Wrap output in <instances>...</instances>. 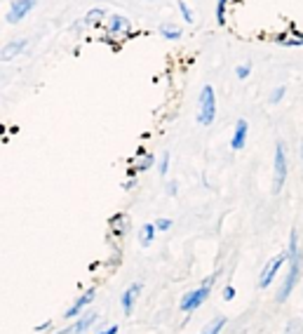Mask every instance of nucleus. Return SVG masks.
<instances>
[{
  "label": "nucleus",
  "instance_id": "1",
  "mask_svg": "<svg viewBox=\"0 0 303 334\" xmlns=\"http://www.w3.org/2000/svg\"><path fill=\"white\" fill-rule=\"evenodd\" d=\"M216 118V99H214V87L204 85L200 92V113H198V123L210 127Z\"/></svg>",
  "mask_w": 303,
  "mask_h": 334
},
{
  "label": "nucleus",
  "instance_id": "2",
  "mask_svg": "<svg viewBox=\"0 0 303 334\" xmlns=\"http://www.w3.org/2000/svg\"><path fill=\"white\" fill-rule=\"evenodd\" d=\"M292 262V266H289V273H287V278H285V283H282V287H280V292H277V301H287L289 299V294H292V290L296 287V283H298V275H301V262H303V254L298 252L296 256H292L289 259Z\"/></svg>",
  "mask_w": 303,
  "mask_h": 334
},
{
  "label": "nucleus",
  "instance_id": "3",
  "mask_svg": "<svg viewBox=\"0 0 303 334\" xmlns=\"http://www.w3.org/2000/svg\"><path fill=\"white\" fill-rule=\"evenodd\" d=\"M210 292H212V287H202V285H200L198 290H191L188 294H183L179 308H181L183 313H193L195 308H200L204 301L210 299Z\"/></svg>",
  "mask_w": 303,
  "mask_h": 334
},
{
  "label": "nucleus",
  "instance_id": "4",
  "mask_svg": "<svg viewBox=\"0 0 303 334\" xmlns=\"http://www.w3.org/2000/svg\"><path fill=\"white\" fill-rule=\"evenodd\" d=\"M287 179V160H285V144L277 141L275 146V179H273V193H280Z\"/></svg>",
  "mask_w": 303,
  "mask_h": 334
},
{
  "label": "nucleus",
  "instance_id": "5",
  "mask_svg": "<svg viewBox=\"0 0 303 334\" xmlns=\"http://www.w3.org/2000/svg\"><path fill=\"white\" fill-rule=\"evenodd\" d=\"M285 262H289V259H287V252L277 254L275 259H270L268 266H266L263 271H261V275H259V287H268V285L273 283V278L277 275V271H280V266H282Z\"/></svg>",
  "mask_w": 303,
  "mask_h": 334
},
{
  "label": "nucleus",
  "instance_id": "6",
  "mask_svg": "<svg viewBox=\"0 0 303 334\" xmlns=\"http://www.w3.org/2000/svg\"><path fill=\"white\" fill-rule=\"evenodd\" d=\"M35 3H38V0H14V3H12V7H10V12H7V22H10V24H19L28 14V12L35 7Z\"/></svg>",
  "mask_w": 303,
  "mask_h": 334
},
{
  "label": "nucleus",
  "instance_id": "7",
  "mask_svg": "<svg viewBox=\"0 0 303 334\" xmlns=\"http://www.w3.org/2000/svg\"><path fill=\"white\" fill-rule=\"evenodd\" d=\"M94 296H97V290H87L83 296H78V299H75V304H73V306L68 308V311H66V316H64V318H68V320H71V318L80 316V313H83V308H85V306H89V304H92V301H94Z\"/></svg>",
  "mask_w": 303,
  "mask_h": 334
},
{
  "label": "nucleus",
  "instance_id": "8",
  "mask_svg": "<svg viewBox=\"0 0 303 334\" xmlns=\"http://www.w3.org/2000/svg\"><path fill=\"white\" fill-rule=\"evenodd\" d=\"M139 292H141V283H134V285H129L125 290V294L120 296V304H122V313L125 316H129L132 313V306H134V299L139 296Z\"/></svg>",
  "mask_w": 303,
  "mask_h": 334
},
{
  "label": "nucleus",
  "instance_id": "9",
  "mask_svg": "<svg viewBox=\"0 0 303 334\" xmlns=\"http://www.w3.org/2000/svg\"><path fill=\"white\" fill-rule=\"evenodd\" d=\"M24 47H26V40H12V43H7L3 50H0V62H10V59H14L17 54H22Z\"/></svg>",
  "mask_w": 303,
  "mask_h": 334
},
{
  "label": "nucleus",
  "instance_id": "10",
  "mask_svg": "<svg viewBox=\"0 0 303 334\" xmlns=\"http://www.w3.org/2000/svg\"><path fill=\"white\" fill-rule=\"evenodd\" d=\"M244 141H247V120H237L235 132H233V139H231V149L235 151L244 149Z\"/></svg>",
  "mask_w": 303,
  "mask_h": 334
},
{
  "label": "nucleus",
  "instance_id": "11",
  "mask_svg": "<svg viewBox=\"0 0 303 334\" xmlns=\"http://www.w3.org/2000/svg\"><path fill=\"white\" fill-rule=\"evenodd\" d=\"M97 318H99V316H97V313H94V311L83 313V316L78 318V323L73 325V334H85L89 327H92L94 323H97Z\"/></svg>",
  "mask_w": 303,
  "mask_h": 334
},
{
  "label": "nucleus",
  "instance_id": "12",
  "mask_svg": "<svg viewBox=\"0 0 303 334\" xmlns=\"http://www.w3.org/2000/svg\"><path fill=\"white\" fill-rule=\"evenodd\" d=\"M110 229L116 235H125L129 231V217L127 214H116V217L110 219Z\"/></svg>",
  "mask_w": 303,
  "mask_h": 334
},
{
  "label": "nucleus",
  "instance_id": "13",
  "mask_svg": "<svg viewBox=\"0 0 303 334\" xmlns=\"http://www.w3.org/2000/svg\"><path fill=\"white\" fill-rule=\"evenodd\" d=\"M153 238H155V226L153 224H143L141 231H139V243H141L143 247H148L150 243H153Z\"/></svg>",
  "mask_w": 303,
  "mask_h": 334
},
{
  "label": "nucleus",
  "instance_id": "14",
  "mask_svg": "<svg viewBox=\"0 0 303 334\" xmlns=\"http://www.w3.org/2000/svg\"><path fill=\"white\" fill-rule=\"evenodd\" d=\"M223 327H226V318L219 316V318H214V320H212V323L202 329V334H219Z\"/></svg>",
  "mask_w": 303,
  "mask_h": 334
},
{
  "label": "nucleus",
  "instance_id": "15",
  "mask_svg": "<svg viewBox=\"0 0 303 334\" xmlns=\"http://www.w3.org/2000/svg\"><path fill=\"white\" fill-rule=\"evenodd\" d=\"M160 33L165 35V38H169V40H177L179 35H181V28H179L177 24H165V26L160 28Z\"/></svg>",
  "mask_w": 303,
  "mask_h": 334
},
{
  "label": "nucleus",
  "instance_id": "16",
  "mask_svg": "<svg viewBox=\"0 0 303 334\" xmlns=\"http://www.w3.org/2000/svg\"><path fill=\"white\" fill-rule=\"evenodd\" d=\"M285 334H303V320L292 318V320L287 323V327H285Z\"/></svg>",
  "mask_w": 303,
  "mask_h": 334
},
{
  "label": "nucleus",
  "instance_id": "17",
  "mask_svg": "<svg viewBox=\"0 0 303 334\" xmlns=\"http://www.w3.org/2000/svg\"><path fill=\"white\" fill-rule=\"evenodd\" d=\"M298 254V233L296 231H292V235H289V250H287V259H292V256Z\"/></svg>",
  "mask_w": 303,
  "mask_h": 334
},
{
  "label": "nucleus",
  "instance_id": "18",
  "mask_svg": "<svg viewBox=\"0 0 303 334\" xmlns=\"http://www.w3.org/2000/svg\"><path fill=\"white\" fill-rule=\"evenodd\" d=\"M122 28H127V22L116 14V17L110 19V33H118V31H122Z\"/></svg>",
  "mask_w": 303,
  "mask_h": 334
},
{
  "label": "nucleus",
  "instance_id": "19",
  "mask_svg": "<svg viewBox=\"0 0 303 334\" xmlns=\"http://www.w3.org/2000/svg\"><path fill=\"white\" fill-rule=\"evenodd\" d=\"M150 165H153V153H146V156L141 158V162L137 165V172H143V170H148Z\"/></svg>",
  "mask_w": 303,
  "mask_h": 334
},
{
  "label": "nucleus",
  "instance_id": "20",
  "mask_svg": "<svg viewBox=\"0 0 303 334\" xmlns=\"http://www.w3.org/2000/svg\"><path fill=\"white\" fill-rule=\"evenodd\" d=\"M226 3H228V0H219V5H216V17H219V24L226 22Z\"/></svg>",
  "mask_w": 303,
  "mask_h": 334
},
{
  "label": "nucleus",
  "instance_id": "21",
  "mask_svg": "<svg viewBox=\"0 0 303 334\" xmlns=\"http://www.w3.org/2000/svg\"><path fill=\"white\" fill-rule=\"evenodd\" d=\"M167 170H169V153H162V158H160V167H158V172L165 177L167 174Z\"/></svg>",
  "mask_w": 303,
  "mask_h": 334
},
{
  "label": "nucleus",
  "instance_id": "22",
  "mask_svg": "<svg viewBox=\"0 0 303 334\" xmlns=\"http://www.w3.org/2000/svg\"><path fill=\"white\" fill-rule=\"evenodd\" d=\"M153 226H155V231H169L172 229V219H158Z\"/></svg>",
  "mask_w": 303,
  "mask_h": 334
},
{
  "label": "nucleus",
  "instance_id": "23",
  "mask_svg": "<svg viewBox=\"0 0 303 334\" xmlns=\"http://www.w3.org/2000/svg\"><path fill=\"white\" fill-rule=\"evenodd\" d=\"M179 10H181V14H183V19H186L188 24H193V12L188 10V5L186 3H179Z\"/></svg>",
  "mask_w": 303,
  "mask_h": 334
},
{
  "label": "nucleus",
  "instance_id": "24",
  "mask_svg": "<svg viewBox=\"0 0 303 334\" xmlns=\"http://www.w3.org/2000/svg\"><path fill=\"white\" fill-rule=\"evenodd\" d=\"M282 97H285V87H275L273 89V95H270V104H277Z\"/></svg>",
  "mask_w": 303,
  "mask_h": 334
},
{
  "label": "nucleus",
  "instance_id": "25",
  "mask_svg": "<svg viewBox=\"0 0 303 334\" xmlns=\"http://www.w3.org/2000/svg\"><path fill=\"white\" fill-rule=\"evenodd\" d=\"M223 299L226 301L235 299V287H233V285H226V287H223Z\"/></svg>",
  "mask_w": 303,
  "mask_h": 334
},
{
  "label": "nucleus",
  "instance_id": "26",
  "mask_svg": "<svg viewBox=\"0 0 303 334\" xmlns=\"http://www.w3.org/2000/svg\"><path fill=\"white\" fill-rule=\"evenodd\" d=\"M235 76H237L240 80L247 78V76H249V64H247V66H237V68H235Z\"/></svg>",
  "mask_w": 303,
  "mask_h": 334
},
{
  "label": "nucleus",
  "instance_id": "27",
  "mask_svg": "<svg viewBox=\"0 0 303 334\" xmlns=\"http://www.w3.org/2000/svg\"><path fill=\"white\" fill-rule=\"evenodd\" d=\"M216 278H219V271H216V273H212V275H207V278L202 280V287H212Z\"/></svg>",
  "mask_w": 303,
  "mask_h": 334
},
{
  "label": "nucleus",
  "instance_id": "28",
  "mask_svg": "<svg viewBox=\"0 0 303 334\" xmlns=\"http://www.w3.org/2000/svg\"><path fill=\"white\" fill-rule=\"evenodd\" d=\"M99 17H104V12H101V10H92L87 14V22H94V19H99Z\"/></svg>",
  "mask_w": 303,
  "mask_h": 334
},
{
  "label": "nucleus",
  "instance_id": "29",
  "mask_svg": "<svg viewBox=\"0 0 303 334\" xmlns=\"http://www.w3.org/2000/svg\"><path fill=\"white\" fill-rule=\"evenodd\" d=\"M97 334H118V325H108L106 329H101V332H97Z\"/></svg>",
  "mask_w": 303,
  "mask_h": 334
},
{
  "label": "nucleus",
  "instance_id": "30",
  "mask_svg": "<svg viewBox=\"0 0 303 334\" xmlns=\"http://www.w3.org/2000/svg\"><path fill=\"white\" fill-rule=\"evenodd\" d=\"M167 193H169V195H177V184H174V181H172V184H167Z\"/></svg>",
  "mask_w": 303,
  "mask_h": 334
},
{
  "label": "nucleus",
  "instance_id": "31",
  "mask_svg": "<svg viewBox=\"0 0 303 334\" xmlns=\"http://www.w3.org/2000/svg\"><path fill=\"white\" fill-rule=\"evenodd\" d=\"M50 325H52V323H43V325H38V327H35V332H45V329H50Z\"/></svg>",
  "mask_w": 303,
  "mask_h": 334
},
{
  "label": "nucleus",
  "instance_id": "32",
  "mask_svg": "<svg viewBox=\"0 0 303 334\" xmlns=\"http://www.w3.org/2000/svg\"><path fill=\"white\" fill-rule=\"evenodd\" d=\"M73 332V327H66V329H59V332H54V334H71Z\"/></svg>",
  "mask_w": 303,
  "mask_h": 334
},
{
  "label": "nucleus",
  "instance_id": "33",
  "mask_svg": "<svg viewBox=\"0 0 303 334\" xmlns=\"http://www.w3.org/2000/svg\"><path fill=\"white\" fill-rule=\"evenodd\" d=\"M301 158H303V144H301Z\"/></svg>",
  "mask_w": 303,
  "mask_h": 334
}]
</instances>
